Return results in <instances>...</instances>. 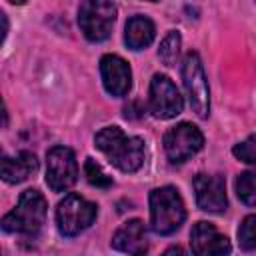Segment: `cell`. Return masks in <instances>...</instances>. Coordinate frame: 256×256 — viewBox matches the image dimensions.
Listing matches in <instances>:
<instances>
[{
  "instance_id": "obj_1",
  "label": "cell",
  "mask_w": 256,
  "mask_h": 256,
  "mask_svg": "<svg viewBox=\"0 0 256 256\" xmlns=\"http://www.w3.org/2000/svg\"><path fill=\"white\" fill-rule=\"evenodd\" d=\"M94 142L108 162L122 172H136L146 160L144 140L138 136H126L118 126L102 128L94 136Z\"/></svg>"
},
{
  "instance_id": "obj_2",
  "label": "cell",
  "mask_w": 256,
  "mask_h": 256,
  "mask_svg": "<svg viewBox=\"0 0 256 256\" xmlns=\"http://www.w3.org/2000/svg\"><path fill=\"white\" fill-rule=\"evenodd\" d=\"M46 212H48V202L44 194L38 192L36 188H28L20 194L16 208L2 218V230L10 234L34 236L42 228L46 220Z\"/></svg>"
},
{
  "instance_id": "obj_3",
  "label": "cell",
  "mask_w": 256,
  "mask_h": 256,
  "mask_svg": "<svg viewBox=\"0 0 256 256\" xmlns=\"http://www.w3.org/2000/svg\"><path fill=\"white\" fill-rule=\"evenodd\" d=\"M184 220V200L174 186H160L150 192V226L156 234H174Z\"/></svg>"
},
{
  "instance_id": "obj_4",
  "label": "cell",
  "mask_w": 256,
  "mask_h": 256,
  "mask_svg": "<svg viewBox=\"0 0 256 256\" xmlns=\"http://www.w3.org/2000/svg\"><path fill=\"white\" fill-rule=\"evenodd\" d=\"M98 214V206L86 198H82L80 194H66L58 206H56V224L62 236H78L80 232H84Z\"/></svg>"
},
{
  "instance_id": "obj_5",
  "label": "cell",
  "mask_w": 256,
  "mask_h": 256,
  "mask_svg": "<svg viewBox=\"0 0 256 256\" xmlns=\"http://www.w3.org/2000/svg\"><path fill=\"white\" fill-rule=\"evenodd\" d=\"M116 22V6L110 0H82L78 8V26L90 42H102L110 36Z\"/></svg>"
},
{
  "instance_id": "obj_6",
  "label": "cell",
  "mask_w": 256,
  "mask_h": 256,
  "mask_svg": "<svg viewBox=\"0 0 256 256\" xmlns=\"http://www.w3.org/2000/svg\"><path fill=\"white\" fill-rule=\"evenodd\" d=\"M182 82L190 100L192 110L196 112L198 118H208L210 112V90H208V80L204 74L202 60L196 52H188L182 62Z\"/></svg>"
},
{
  "instance_id": "obj_7",
  "label": "cell",
  "mask_w": 256,
  "mask_h": 256,
  "mask_svg": "<svg viewBox=\"0 0 256 256\" xmlns=\"http://www.w3.org/2000/svg\"><path fill=\"white\" fill-rule=\"evenodd\" d=\"M78 180V162L68 146H54L46 152V184L52 192H64Z\"/></svg>"
},
{
  "instance_id": "obj_8",
  "label": "cell",
  "mask_w": 256,
  "mask_h": 256,
  "mask_svg": "<svg viewBox=\"0 0 256 256\" xmlns=\"http://www.w3.org/2000/svg\"><path fill=\"white\" fill-rule=\"evenodd\" d=\"M164 152L172 164H182L204 146V136L198 126L180 122L164 134Z\"/></svg>"
},
{
  "instance_id": "obj_9",
  "label": "cell",
  "mask_w": 256,
  "mask_h": 256,
  "mask_svg": "<svg viewBox=\"0 0 256 256\" xmlns=\"http://www.w3.org/2000/svg\"><path fill=\"white\" fill-rule=\"evenodd\" d=\"M148 108L152 116L160 120H170L178 116L184 108V100L176 88V84L166 74H154L150 80V92H148Z\"/></svg>"
},
{
  "instance_id": "obj_10",
  "label": "cell",
  "mask_w": 256,
  "mask_h": 256,
  "mask_svg": "<svg viewBox=\"0 0 256 256\" xmlns=\"http://www.w3.org/2000/svg\"><path fill=\"white\" fill-rule=\"evenodd\" d=\"M194 194L196 204L204 212L220 214L228 206L226 198V180L220 174H196L194 176Z\"/></svg>"
},
{
  "instance_id": "obj_11",
  "label": "cell",
  "mask_w": 256,
  "mask_h": 256,
  "mask_svg": "<svg viewBox=\"0 0 256 256\" xmlns=\"http://www.w3.org/2000/svg\"><path fill=\"white\" fill-rule=\"evenodd\" d=\"M100 76L108 94L122 98L132 88V70L128 62L116 54H104L100 58Z\"/></svg>"
},
{
  "instance_id": "obj_12",
  "label": "cell",
  "mask_w": 256,
  "mask_h": 256,
  "mask_svg": "<svg viewBox=\"0 0 256 256\" xmlns=\"http://www.w3.org/2000/svg\"><path fill=\"white\" fill-rule=\"evenodd\" d=\"M190 248L198 256H214V254H228L232 250L230 240L216 230L212 222L200 220L190 230Z\"/></svg>"
},
{
  "instance_id": "obj_13",
  "label": "cell",
  "mask_w": 256,
  "mask_h": 256,
  "mask_svg": "<svg viewBox=\"0 0 256 256\" xmlns=\"http://www.w3.org/2000/svg\"><path fill=\"white\" fill-rule=\"evenodd\" d=\"M112 248L124 254H144L148 250V240H146V228L144 222L134 218L124 222L112 236Z\"/></svg>"
},
{
  "instance_id": "obj_14",
  "label": "cell",
  "mask_w": 256,
  "mask_h": 256,
  "mask_svg": "<svg viewBox=\"0 0 256 256\" xmlns=\"http://www.w3.org/2000/svg\"><path fill=\"white\" fill-rule=\"evenodd\" d=\"M36 170H38V158H36L34 152H28V150L18 152L16 156H4L2 158V166H0L2 180L8 182V184L24 182Z\"/></svg>"
},
{
  "instance_id": "obj_15",
  "label": "cell",
  "mask_w": 256,
  "mask_h": 256,
  "mask_svg": "<svg viewBox=\"0 0 256 256\" xmlns=\"http://www.w3.org/2000/svg\"><path fill=\"white\" fill-rule=\"evenodd\" d=\"M156 36L154 22L146 16H132L124 28V42L130 50H142L152 44Z\"/></svg>"
},
{
  "instance_id": "obj_16",
  "label": "cell",
  "mask_w": 256,
  "mask_h": 256,
  "mask_svg": "<svg viewBox=\"0 0 256 256\" xmlns=\"http://www.w3.org/2000/svg\"><path fill=\"white\" fill-rule=\"evenodd\" d=\"M180 44H182V36H180L178 30H170L162 38L160 48H158V56H160L164 66H174L176 64L178 54H180Z\"/></svg>"
},
{
  "instance_id": "obj_17",
  "label": "cell",
  "mask_w": 256,
  "mask_h": 256,
  "mask_svg": "<svg viewBox=\"0 0 256 256\" xmlns=\"http://www.w3.org/2000/svg\"><path fill=\"white\" fill-rule=\"evenodd\" d=\"M236 194L242 204L256 206V172H242L236 178Z\"/></svg>"
},
{
  "instance_id": "obj_18",
  "label": "cell",
  "mask_w": 256,
  "mask_h": 256,
  "mask_svg": "<svg viewBox=\"0 0 256 256\" xmlns=\"http://www.w3.org/2000/svg\"><path fill=\"white\" fill-rule=\"evenodd\" d=\"M84 176L96 188H110L112 186V176H108L94 158H86L84 160Z\"/></svg>"
},
{
  "instance_id": "obj_19",
  "label": "cell",
  "mask_w": 256,
  "mask_h": 256,
  "mask_svg": "<svg viewBox=\"0 0 256 256\" xmlns=\"http://www.w3.org/2000/svg\"><path fill=\"white\" fill-rule=\"evenodd\" d=\"M238 244L242 250L256 248V214H248L238 226Z\"/></svg>"
},
{
  "instance_id": "obj_20",
  "label": "cell",
  "mask_w": 256,
  "mask_h": 256,
  "mask_svg": "<svg viewBox=\"0 0 256 256\" xmlns=\"http://www.w3.org/2000/svg\"><path fill=\"white\" fill-rule=\"evenodd\" d=\"M232 154L240 162L250 164V166H256V134H250L246 140H242L240 144H236L232 148Z\"/></svg>"
},
{
  "instance_id": "obj_21",
  "label": "cell",
  "mask_w": 256,
  "mask_h": 256,
  "mask_svg": "<svg viewBox=\"0 0 256 256\" xmlns=\"http://www.w3.org/2000/svg\"><path fill=\"white\" fill-rule=\"evenodd\" d=\"M10 4H16V6H20V4H26L28 0H8Z\"/></svg>"
},
{
  "instance_id": "obj_22",
  "label": "cell",
  "mask_w": 256,
  "mask_h": 256,
  "mask_svg": "<svg viewBox=\"0 0 256 256\" xmlns=\"http://www.w3.org/2000/svg\"><path fill=\"white\" fill-rule=\"evenodd\" d=\"M172 252H184V250H182V248H178V246H176V248H170V250H166V254H172Z\"/></svg>"
},
{
  "instance_id": "obj_23",
  "label": "cell",
  "mask_w": 256,
  "mask_h": 256,
  "mask_svg": "<svg viewBox=\"0 0 256 256\" xmlns=\"http://www.w3.org/2000/svg\"><path fill=\"white\" fill-rule=\"evenodd\" d=\"M148 2H158V0H148Z\"/></svg>"
}]
</instances>
